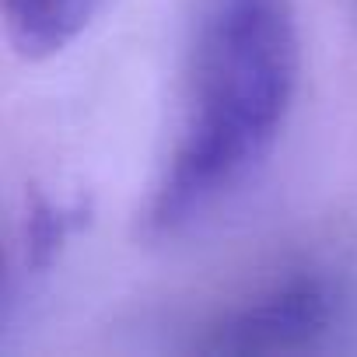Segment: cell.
<instances>
[{
  "instance_id": "1",
  "label": "cell",
  "mask_w": 357,
  "mask_h": 357,
  "mask_svg": "<svg viewBox=\"0 0 357 357\" xmlns=\"http://www.w3.org/2000/svg\"><path fill=\"white\" fill-rule=\"evenodd\" d=\"M294 0H197L172 137L144 207L172 238L231 204L270 165L301 88Z\"/></svg>"
},
{
  "instance_id": "2",
  "label": "cell",
  "mask_w": 357,
  "mask_h": 357,
  "mask_svg": "<svg viewBox=\"0 0 357 357\" xmlns=\"http://www.w3.org/2000/svg\"><path fill=\"white\" fill-rule=\"evenodd\" d=\"M343 291L329 273L294 270L225 308L200 336L204 354H294L315 347L340 319Z\"/></svg>"
},
{
  "instance_id": "3",
  "label": "cell",
  "mask_w": 357,
  "mask_h": 357,
  "mask_svg": "<svg viewBox=\"0 0 357 357\" xmlns=\"http://www.w3.org/2000/svg\"><path fill=\"white\" fill-rule=\"evenodd\" d=\"M77 221H81V207L74 204L50 200V197H36L29 204L18 225L11 256H8V277H4V319L8 322L43 287L63 245L70 242Z\"/></svg>"
},
{
  "instance_id": "4",
  "label": "cell",
  "mask_w": 357,
  "mask_h": 357,
  "mask_svg": "<svg viewBox=\"0 0 357 357\" xmlns=\"http://www.w3.org/2000/svg\"><path fill=\"white\" fill-rule=\"evenodd\" d=\"M102 11V0H0L4 39L25 63L67 53Z\"/></svg>"
}]
</instances>
